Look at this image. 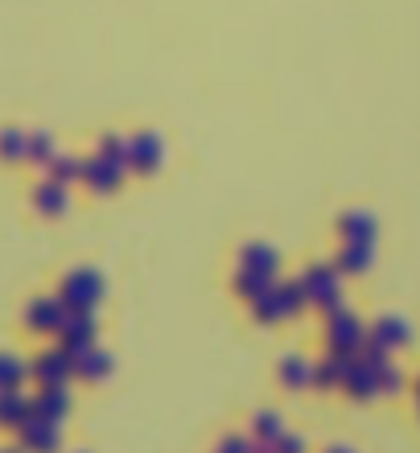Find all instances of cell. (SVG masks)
Here are the masks:
<instances>
[{
    "instance_id": "1",
    "label": "cell",
    "mask_w": 420,
    "mask_h": 453,
    "mask_svg": "<svg viewBox=\"0 0 420 453\" xmlns=\"http://www.w3.org/2000/svg\"><path fill=\"white\" fill-rule=\"evenodd\" d=\"M161 157V149H157V141H149V136H141V141L128 144V161H133L136 169H149Z\"/></svg>"
},
{
    "instance_id": "2",
    "label": "cell",
    "mask_w": 420,
    "mask_h": 453,
    "mask_svg": "<svg viewBox=\"0 0 420 453\" xmlns=\"http://www.w3.org/2000/svg\"><path fill=\"white\" fill-rule=\"evenodd\" d=\"M0 149H4V157H21L25 153V136L21 132H4V136H0Z\"/></svg>"
}]
</instances>
